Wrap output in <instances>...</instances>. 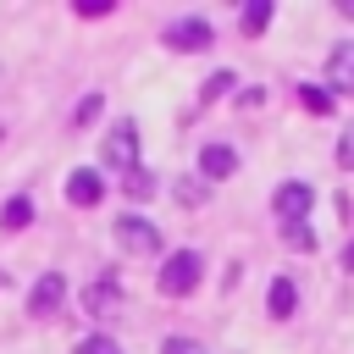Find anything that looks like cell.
<instances>
[{"label": "cell", "mask_w": 354, "mask_h": 354, "mask_svg": "<svg viewBox=\"0 0 354 354\" xmlns=\"http://www.w3.org/2000/svg\"><path fill=\"white\" fill-rule=\"evenodd\" d=\"M61 299H66V277H61V271H44V277L33 282V293H28V310H33V315H55Z\"/></svg>", "instance_id": "5b68a950"}, {"label": "cell", "mask_w": 354, "mask_h": 354, "mask_svg": "<svg viewBox=\"0 0 354 354\" xmlns=\"http://www.w3.org/2000/svg\"><path fill=\"white\" fill-rule=\"evenodd\" d=\"M160 354H205V348H199L194 337H166V348H160Z\"/></svg>", "instance_id": "ffe728a7"}, {"label": "cell", "mask_w": 354, "mask_h": 354, "mask_svg": "<svg viewBox=\"0 0 354 354\" xmlns=\"http://www.w3.org/2000/svg\"><path fill=\"white\" fill-rule=\"evenodd\" d=\"M94 116H100V94H88V100H83V105H77V116H72V122H77V127H88V122H94Z\"/></svg>", "instance_id": "d6986e66"}, {"label": "cell", "mask_w": 354, "mask_h": 354, "mask_svg": "<svg viewBox=\"0 0 354 354\" xmlns=\"http://www.w3.org/2000/svg\"><path fill=\"white\" fill-rule=\"evenodd\" d=\"M0 133H6V127H0Z\"/></svg>", "instance_id": "cb8c5ba5"}, {"label": "cell", "mask_w": 354, "mask_h": 354, "mask_svg": "<svg viewBox=\"0 0 354 354\" xmlns=\"http://www.w3.org/2000/svg\"><path fill=\"white\" fill-rule=\"evenodd\" d=\"M282 243H288V249H315V232H310L304 221H282Z\"/></svg>", "instance_id": "9a60e30c"}, {"label": "cell", "mask_w": 354, "mask_h": 354, "mask_svg": "<svg viewBox=\"0 0 354 354\" xmlns=\"http://www.w3.org/2000/svg\"><path fill=\"white\" fill-rule=\"evenodd\" d=\"M127 194H133V199H149V194H155V177H149V171H127Z\"/></svg>", "instance_id": "ac0fdd59"}, {"label": "cell", "mask_w": 354, "mask_h": 354, "mask_svg": "<svg viewBox=\"0 0 354 354\" xmlns=\"http://www.w3.org/2000/svg\"><path fill=\"white\" fill-rule=\"evenodd\" d=\"M77 354H122V348H116V337L94 332V337H83V343H77Z\"/></svg>", "instance_id": "e0dca14e"}, {"label": "cell", "mask_w": 354, "mask_h": 354, "mask_svg": "<svg viewBox=\"0 0 354 354\" xmlns=\"http://www.w3.org/2000/svg\"><path fill=\"white\" fill-rule=\"evenodd\" d=\"M299 100H304L315 116H326V111H332V94H326L321 83H299Z\"/></svg>", "instance_id": "5bb4252c"}, {"label": "cell", "mask_w": 354, "mask_h": 354, "mask_svg": "<svg viewBox=\"0 0 354 354\" xmlns=\"http://www.w3.org/2000/svg\"><path fill=\"white\" fill-rule=\"evenodd\" d=\"M111 6H116V0H83V6H77V11H83V17H105V11H111Z\"/></svg>", "instance_id": "603a6c76"}, {"label": "cell", "mask_w": 354, "mask_h": 354, "mask_svg": "<svg viewBox=\"0 0 354 354\" xmlns=\"http://www.w3.org/2000/svg\"><path fill=\"white\" fill-rule=\"evenodd\" d=\"M271 205H277L282 221H304V210H310V188H304V183H282V188L271 194Z\"/></svg>", "instance_id": "ba28073f"}, {"label": "cell", "mask_w": 354, "mask_h": 354, "mask_svg": "<svg viewBox=\"0 0 354 354\" xmlns=\"http://www.w3.org/2000/svg\"><path fill=\"white\" fill-rule=\"evenodd\" d=\"M293 310H299V288H293L288 277H277V282H271V315H277V321H288Z\"/></svg>", "instance_id": "7c38bea8"}, {"label": "cell", "mask_w": 354, "mask_h": 354, "mask_svg": "<svg viewBox=\"0 0 354 354\" xmlns=\"http://www.w3.org/2000/svg\"><path fill=\"white\" fill-rule=\"evenodd\" d=\"M100 194H105V183H100V171H88V166H83V171H72V177H66V199H72L77 210H88V205H100Z\"/></svg>", "instance_id": "52a82bcc"}, {"label": "cell", "mask_w": 354, "mask_h": 354, "mask_svg": "<svg viewBox=\"0 0 354 354\" xmlns=\"http://www.w3.org/2000/svg\"><path fill=\"white\" fill-rule=\"evenodd\" d=\"M227 88H232V72H216V77H210V83L199 88V105H210V100H221Z\"/></svg>", "instance_id": "2e32d148"}, {"label": "cell", "mask_w": 354, "mask_h": 354, "mask_svg": "<svg viewBox=\"0 0 354 354\" xmlns=\"http://www.w3.org/2000/svg\"><path fill=\"white\" fill-rule=\"evenodd\" d=\"M194 288H199V254H194V249L166 254V266H160V293L183 299V293H194Z\"/></svg>", "instance_id": "7a4b0ae2"}, {"label": "cell", "mask_w": 354, "mask_h": 354, "mask_svg": "<svg viewBox=\"0 0 354 354\" xmlns=\"http://www.w3.org/2000/svg\"><path fill=\"white\" fill-rule=\"evenodd\" d=\"M166 44L171 50H210V22L205 17H177L166 28Z\"/></svg>", "instance_id": "277c9868"}, {"label": "cell", "mask_w": 354, "mask_h": 354, "mask_svg": "<svg viewBox=\"0 0 354 354\" xmlns=\"http://www.w3.org/2000/svg\"><path fill=\"white\" fill-rule=\"evenodd\" d=\"M326 77H332V88H354V39H343V44H332L326 50Z\"/></svg>", "instance_id": "8992f818"}, {"label": "cell", "mask_w": 354, "mask_h": 354, "mask_svg": "<svg viewBox=\"0 0 354 354\" xmlns=\"http://www.w3.org/2000/svg\"><path fill=\"white\" fill-rule=\"evenodd\" d=\"M116 299H122V288H116L111 277H100V282H88V288H83V310H88V315H111V304H116Z\"/></svg>", "instance_id": "9c48e42d"}, {"label": "cell", "mask_w": 354, "mask_h": 354, "mask_svg": "<svg viewBox=\"0 0 354 354\" xmlns=\"http://www.w3.org/2000/svg\"><path fill=\"white\" fill-rule=\"evenodd\" d=\"M232 166H238V155H232L227 144H205V149H199V171H205V177H232Z\"/></svg>", "instance_id": "30bf717a"}, {"label": "cell", "mask_w": 354, "mask_h": 354, "mask_svg": "<svg viewBox=\"0 0 354 354\" xmlns=\"http://www.w3.org/2000/svg\"><path fill=\"white\" fill-rule=\"evenodd\" d=\"M28 221H33V199H28V194L6 199V210H0V227H6V232H22Z\"/></svg>", "instance_id": "8fae6325"}, {"label": "cell", "mask_w": 354, "mask_h": 354, "mask_svg": "<svg viewBox=\"0 0 354 354\" xmlns=\"http://www.w3.org/2000/svg\"><path fill=\"white\" fill-rule=\"evenodd\" d=\"M266 22H271V0H249V6H243V17H238V28H243V33H266Z\"/></svg>", "instance_id": "4fadbf2b"}, {"label": "cell", "mask_w": 354, "mask_h": 354, "mask_svg": "<svg viewBox=\"0 0 354 354\" xmlns=\"http://www.w3.org/2000/svg\"><path fill=\"white\" fill-rule=\"evenodd\" d=\"M116 238L133 249V254H160V227L155 221H144V216H116Z\"/></svg>", "instance_id": "3957f363"}, {"label": "cell", "mask_w": 354, "mask_h": 354, "mask_svg": "<svg viewBox=\"0 0 354 354\" xmlns=\"http://www.w3.org/2000/svg\"><path fill=\"white\" fill-rule=\"evenodd\" d=\"M177 199H183V205H199V199H205V183H177Z\"/></svg>", "instance_id": "7402d4cb"}, {"label": "cell", "mask_w": 354, "mask_h": 354, "mask_svg": "<svg viewBox=\"0 0 354 354\" xmlns=\"http://www.w3.org/2000/svg\"><path fill=\"white\" fill-rule=\"evenodd\" d=\"M100 160L111 166V171H138V133H133V122H116L111 133H105V144H100Z\"/></svg>", "instance_id": "6da1fadb"}, {"label": "cell", "mask_w": 354, "mask_h": 354, "mask_svg": "<svg viewBox=\"0 0 354 354\" xmlns=\"http://www.w3.org/2000/svg\"><path fill=\"white\" fill-rule=\"evenodd\" d=\"M337 166H343V171H354V127H348V133H343V144H337Z\"/></svg>", "instance_id": "44dd1931"}]
</instances>
